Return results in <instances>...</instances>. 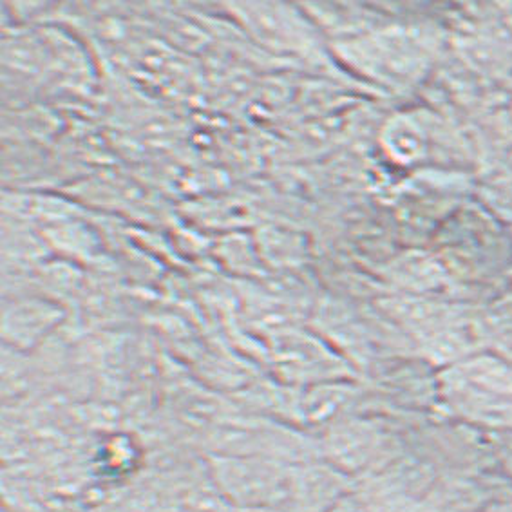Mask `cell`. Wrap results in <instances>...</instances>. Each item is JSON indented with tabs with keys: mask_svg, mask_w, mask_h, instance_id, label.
I'll return each mask as SVG.
<instances>
[{
	"mask_svg": "<svg viewBox=\"0 0 512 512\" xmlns=\"http://www.w3.org/2000/svg\"><path fill=\"white\" fill-rule=\"evenodd\" d=\"M393 512H437V509L427 507V505H422V503H404V505H400L399 509H395Z\"/></svg>",
	"mask_w": 512,
	"mask_h": 512,
	"instance_id": "4",
	"label": "cell"
},
{
	"mask_svg": "<svg viewBox=\"0 0 512 512\" xmlns=\"http://www.w3.org/2000/svg\"><path fill=\"white\" fill-rule=\"evenodd\" d=\"M451 402L473 415H512V366L493 357L460 362L446 377Z\"/></svg>",
	"mask_w": 512,
	"mask_h": 512,
	"instance_id": "2",
	"label": "cell"
},
{
	"mask_svg": "<svg viewBox=\"0 0 512 512\" xmlns=\"http://www.w3.org/2000/svg\"><path fill=\"white\" fill-rule=\"evenodd\" d=\"M295 467L268 456H218L214 476L228 498L243 509L288 512Z\"/></svg>",
	"mask_w": 512,
	"mask_h": 512,
	"instance_id": "1",
	"label": "cell"
},
{
	"mask_svg": "<svg viewBox=\"0 0 512 512\" xmlns=\"http://www.w3.org/2000/svg\"><path fill=\"white\" fill-rule=\"evenodd\" d=\"M326 456L344 475L366 471L384 451V437L370 424H342L326 437Z\"/></svg>",
	"mask_w": 512,
	"mask_h": 512,
	"instance_id": "3",
	"label": "cell"
}]
</instances>
